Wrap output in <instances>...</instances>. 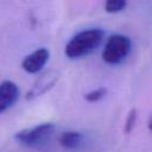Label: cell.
<instances>
[{
    "label": "cell",
    "mask_w": 152,
    "mask_h": 152,
    "mask_svg": "<svg viewBox=\"0 0 152 152\" xmlns=\"http://www.w3.org/2000/svg\"><path fill=\"white\" fill-rule=\"evenodd\" d=\"M57 80H58V74L56 71L50 70V71L44 72L42 76H39V78L33 83L31 89L26 93V99L33 100V99L43 95L44 93H46L50 88H52L55 86Z\"/></svg>",
    "instance_id": "cell-4"
},
{
    "label": "cell",
    "mask_w": 152,
    "mask_h": 152,
    "mask_svg": "<svg viewBox=\"0 0 152 152\" xmlns=\"http://www.w3.org/2000/svg\"><path fill=\"white\" fill-rule=\"evenodd\" d=\"M131 39L124 34L110 36L102 50V59L112 65L120 64L131 51Z\"/></svg>",
    "instance_id": "cell-2"
},
{
    "label": "cell",
    "mask_w": 152,
    "mask_h": 152,
    "mask_svg": "<svg viewBox=\"0 0 152 152\" xmlns=\"http://www.w3.org/2000/svg\"><path fill=\"white\" fill-rule=\"evenodd\" d=\"M107 94V89L106 88H97V89H94L89 93H87L84 95V99L88 101V102H97L100 101L102 97H104V95Z\"/></svg>",
    "instance_id": "cell-9"
},
{
    "label": "cell",
    "mask_w": 152,
    "mask_h": 152,
    "mask_svg": "<svg viewBox=\"0 0 152 152\" xmlns=\"http://www.w3.org/2000/svg\"><path fill=\"white\" fill-rule=\"evenodd\" d=\"M58 141L64 148L75 150V148H78L82 145L83 135L80 132H76V131H66V132H63L59 135Z\"/></svg>",
    "instance_id": "cell-7"
},
{
    "label": "cell",
    "mask_w": 152,
    "mask_h": 152,
    "mask_svg": "<svg viewBox=\"0 0 152 152\" xmlns=\"http://www.w3.org/2000/svg\"><path fill=\"white\" fill-rule=\"evenodd\" d=\"M104 37L101 28H89L76 33L65 45L64 53L70 59L81 58L89 55L100 46Z\"/></svg>",
    "instance_id": "cell-1"
},
{
    "label": "cell",
    "mask_w": 152,
    "mask_h": 152,
    "mask_svg": "<svg viewBox=\"0 0 152 152\" xmlns=\"http://www.w3.org/2000/svg\"><path fill=\"white\" fill-rule=\"evenodd\" d=\"M49 56H50L49 50L45 48H40V49L33 51L32 53L27 55L24 58V61L21 62V66L26 72L36 74V72L40 71L43 69V66L46 64V62L49 61Z\"/></svg>",
    "instance_id": "cell-5"
},
{
    "label": "cell",
    "mask_w": 152,
    "mask_h": 152,
    "mask_svg": "<svg viewBox=\"0 0 152 152\" xmlns=\"http://www.w3.org/2000/svg\"><path fill=\"white\" fill-rule=\"evenodd\" d=\"M135 121H137V109L135 108H132L127 115V119H126V124H125V132L126 133H129L134 125H135Z\"/></svg>",
    "instance_id": "cell-10"
},
{
    "label": "cell",
    "mask_w": 152,
    "mask_h": 152,
    "mask_svg": "<svg viewBox=\"0 0 152 152\" xmlns=\"http://www.w3.org/2000/svg\"><path fill=\"white\" fill-rule=\"evenodd\" d=\"M147 127H148V129L152 132V114L150 115V118H148V121H147Z\"/></svg>",
    "instance_id": "cell-11"
},
{
    "label": "cell",
    "mask_w": 152,
    "mask_h": 152,
    "mask_svg": "<svg viewBox=\"0 0 152 152\" xmlns=\"http://www.w3.org/2000/svg\"><path fill=\"white\" fill-rule=\"evenodd\" d=\"M53 131H55V125L51 122H45L31 128L19 131L18 133H15L14 139L21 145L34 147L44 144L52 135Z\"/></svg>",
    "instance_id": "cell-3"
},
{
    "label": "cell",
    "mask_w": 152,
    "mask_h": 152,
    "mask_svg": "<svg viewBox=\"0 0 152 152\" xmlns=\"http://www.w3.org/2000/svg\"><path fill=\"white\" fill-rule=\"evenodd\" d=\"M19 97V88L12 81H4L0 83V113L8 109L15 103Z\"/></svg>",
    "instance_id": "cell-6"
},
{
    "label": "cell",
    "mask_w": 152,
    "mask_h": 152,
    "mask_svg": "<svg viewBox=\"0 0 152 152\" xmlns=\"http://www.w3.org/2000/svg\"><path fill=\"white\" fill-rule=\"evenodd\" d=\"M127 2L125 0H107L104 4V10L108 13H118L125 10Z\"/></svg>",
    "instance_id": "cell-8"
}]
</instances>
